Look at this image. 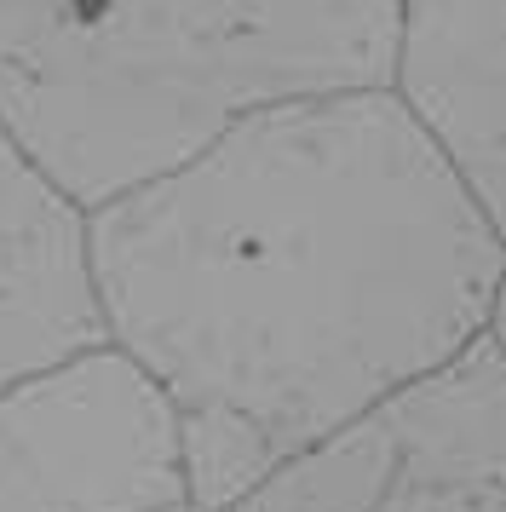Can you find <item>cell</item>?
<instances>
[{
	"mask_svg": "<svg viewBox=\"0 0 506 512\" xmlns=\"http://www.w3.org/2000/svg\"><path fill=\"white\" fill-rule=\"evenodd\" d=\"M184 495L179 415L127 351L0 392V512H161Z\"/></svg>",
	"mask_w": 506,
	"mask_h": 512,
	"instance_id": "277c9868",
	"label": "cell"
},
{
	"mask_svg": "<svg viewBox=\"0 0 506 512\" xmlns=\"http://www.w3.org/2000/svg\"><path fill=\"white\" fill-rule=\"evenodd\" d=\"M489 340L506 351V282H501V300H495V323H489Z\"/></svg>",
	"mask_w": 506,
	"mask_h": 512,
	"instance_id": "52a82bcc",
	"label": "cell"
},
{
	"mask_svg": "<svg viewBox=\"0 0 506 512\" xmlns=\"http://www.w3.org/2000/svg\"><path fill=\"white\" fill-rule=\"evenodd\" d=\"M397 87L506 236V0H414Z\"/></svg>",
	"mask_w": 506,
	"mask_h": 512,
	"instance_id": "8992f818",
	"label": "cell"
},
{
	"mask_svg": "<svg viewBox=\"0 0 506 512\" xmlns=\"http://www.w3.org/2000/svg\"><path fill=\"white\" fill-rule=\"evenodd\" d=\"M225 512H506V351L483 334Z\"/></svg>",
	"mask_w": 506,
	"mask_h": 512,
	"instance_id": "3957f363",
	"label": "cell"
},
{
	"mask_svg": "<svg viewBox=\"0 0 506 512\" xmlns=\"http://www.w3.org/2000/svg\"><path fill=\"white\" fill-rule=\"evenodd\" d=\"M161 512H207V507L196 501V495H184V501H173V507H161Z\"/></svg>",
	"mask_w": 506,
	"mask_h": 512,
	"instance_id": "ba28073f",
	"label": "cell"
},
{
	"mask_svg": "<svg viewBox=\"0 0 506 512\" xmlns=\"http://www.w3.org/2000/svg\"><path fill=\"white\" fill-rule=\"evenodd\" d=\"M409 0H0V116L104 208L305 98L403 81Z\"/></svg>",
	"mask_w": 506,
	"mask_h": 512,
	"instance_id": "7a4b0ae2",
	"label": "cell"
},
{
	"mask_svg": "<svg viewBox=\"0 0 506 512\" xmlns=\"http://www.w3.org/2000/svg\"><path fill=\"white\" fill-rule=\"evenodd\" d=\"M127 351L173 403L190 489L225 512L282 461L472 351L506 236L403 87L305 98L92 208Z\"/></svg>",
	"mask_w": 506,
	"mask_h": 512,
	"instance_id": "6da1fadb",
	"label": "cell"
},
{
	"mask_svg": "<svg viewBox=\"0 0 506 512\" xmlns=\"http://www.w3.org/2000/svg\"><path fill=\"white\" fill-rule=\"evenodd\" d=\"M110 346L92 208L0 116V392Z\"/></svg>",
	"mask_w": 506,
	"mask_h": 512,
	"instance_id": "5b68a950",
	"label": "cell"
},
{
	"mask_svg": "<svg viewBox=\"0 0 506 512\" xmlns=\"http://www.w3.org/2000/svg\"><path fill=\"white\" fill-rule=\"evenodd\" d=\"M409 6H414V0H409Z\"/></svg>",
	"mask_w": 506,
	"mask_h": 512,
	"instance_id": "9c48e42d",
	"label": "cell"
}]
</instances>
